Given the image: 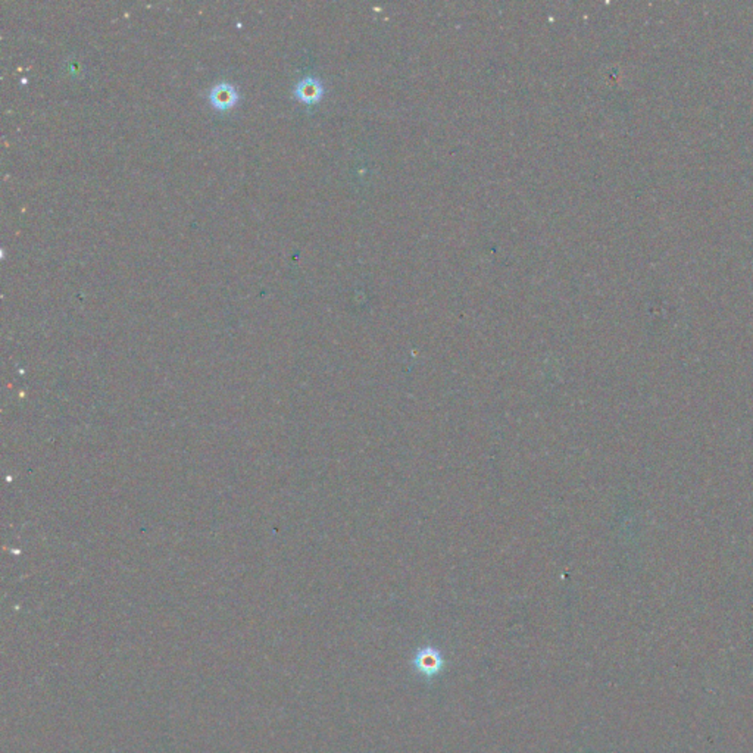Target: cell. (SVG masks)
Here are the masks:
<instances>
[{
    "label": "cell",
    "instance_id": "obj_1",
    "mask_svg": "<svg viewBox=\"0 0 753 753\" xmlns=\"http://www.w3.org/2000/svg\"><path fill=\"white\" fill-rule=\"evenodd\" d=\"M414 663L420 674L425 675L427 678H433L439 675L443 668V656L439 651L433 648H424L420 649L415 655Z\"/></svg>",
    "mask_w": 753,
    "mask_h": 753
},
{
    "label": "cell",
    "instance_id": "obj_3",
    "mask_svg": "<svg viewBox=\"0 0 753 753\" xmlns=\"http://www.w3.org/2000/svg\"><path fill=\"white\" fill-rule=\"evenodd\" d=\"M321 95V87H319V83L311 80V78H307V80H302L297 87H296V96L299 99H302L303 102H314Z\"/></svg>",
    "mask_w": 753,
    "mask_h": 753
},
{
    "label": "cell",
    "instance_id": "obj_2",
    "mask_svg": "<svg viewBox=\"0 0 753 753\" xmlns=\"http://www.w3.org/2000/svg\"><path fill=\"white\" fill-rule=\"evenodd\" d=\"M209 99L213 107H217V109L220 111H225L237 103L239 95H237L236 87L232 84L218 83L212 87Z\"/></svg>",
    "mask_w": 753,
    "mask_h": 753
}]
</instances>
